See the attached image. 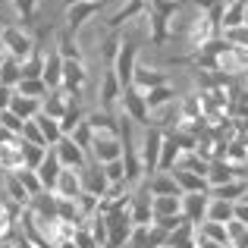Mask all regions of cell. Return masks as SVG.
I'll list each match as a JSON object with an SVG mask.
<instances>
[{"instance_id":"cell-23","label":"cell","mask_w":248,"mask_h":248,"mask_svg":"<svg viewBox=\"0 0 248 248\" xmlns=\"http://www.w3.org/2000/svg\"><path fill=\"white\" fill-rule=\"evenodd\" d=\"M60 170H63V164H60V157H57V151H54V148H47V157H44V160H41V167L35 170V173L41 176V182H44V188H47V192H54Z\"/></svg>"},{"instance_id":"cell-34","label":"cell","mask_w":248,"mask_h":248,"mask_svg":"<svg viewBox=\"0 0 248 248\" xmlns=\"http://www.w3.org/2000/svg\"><path fill=\"white\" fill-rule=\"evenodd\" d=\"M19 79H22V63H19L16 57H6L3 66H0V82H3V85H13V88H16Z\"/></svg>"},{"instance_id":"cell-37","label":"cell","mask_w":248,"mask_h":248,"mask_svg":"<svg viewBox=\"0 0 248 248\" xmlns=\"http://www.w3.org/2000/svg\"><path fill=\"white\" fill-rule=\"evenodd\" d=\"M19 173V182H22L25 188H29V195L35 198L38 192H44V182H41V176L35 173V170H29V167H22V170H16Z\"/></svg>"},{"instance_id":"cell-27","label":"cell","mask_w":248,"mask_h":248,"mask_svg":"<svg viewBox=\"0 0 248 248\" xmlns=\"http://www.w3.org/2000/svg\"><path fill=\"white\" fill-rule=\"evenodd\" d=\"M170 101H176V91H173V85H157V88H151V91H145V104H148V110H160V107H167Z\"/></svg>"},{"instance_id":"cell-51","label":"cell","mask_w":248,"mask_h":248,"mask_svg":"<svg viewBox=\"0 0 248 248\" xmlns=\"http://www.w3.org/2000/svg\"><path fill=\"white\" fill-rule=\"evenodd\" d=\"M0 35H3V25H0Z\"/></svg>"},{"instance_id":"cell-6","label":"cell","mask_w":248,"mask_h":248,"mask_svg":"<svg viewBox=\"0 0 248 248\" xmlns=\"http://www.w3.org/2000/svg\"><path fill=\"white\" fill-rule=\"evenodd\" d=\"M160 148H164V129L157 126H145V141H141V167H145V176H154L157 173V164H160Z\"/></svg>"},{"instance_id":"cell-38","label":"cell","mask_w":248,"mask_h":248,"mask_svg":"<svg viewBox=\"0 0 248 248\" xmlns=\"http://www.w3.org/2000/svg\"><path fill=\"white\" fill-rule=\"evenodd\" d=\"M73 245L76 248H101L97 245V239H94V232L88 230V226H76V232H73Z\"/></svg>"},{"instance_id":"cell-14","label":"cell","mask_w":248,"mask_h":248,"mask_svg":"<svg viewBox=\"0 0 248 248\" xmlns=\"http://www.w3.org/2000/svg\"><path fill=\"white\" fill-rule=\"evenodd\" d=\"M207 204H211V192H186L182 195V214H186L195 226L207 217Z\"/></svg>"},{"instance_id":"cell-39","label":"cell","mask_w":248,"mask_h":248,"mask_svg":"<svg viewBox=\"0 0 248 248\" xmlns=\"http://www.w3.org/2000/svg\"><path fill=\"white\" fill-rule=\"evenodd\" d=\"M101 167H104V173H107V179H110V182H123V179H126V167H123V157L107 160V164H101Z\"/></svg>"},{"instance_id":"cell-5","label":"cell","mask_w":248,"mask_h":248,"mask_svg":"<svg viewBox=\"0 0 248 248\" xmlns=\"http://www.w3.org/2000/svg\"><path fill=\"white\" fill-rule=\"evenodd\" d=\"M0 44H3L6 57H16L19 63H25L31 57V50H35V38L29 35L25 29H19V25H3V35H0Z\"/></svg>"},{"instance_id":"cell-8","label":"cell","mask_w":248,"mask_h":248,"mask_svg":"<svg viewBox=\"0 0 248 248\" xmlns=\"http://www.w3.org/2000/svg\"><path fill=\"white\" fill-rule=\"evenodd\" d=\"M129 211H132V223L135 226H151L154 223V195H151V188H148V182L139 186V188H132Z\"/></svg>"},{"instance_id":"cell-50","label":"cell","mask_w":248,"mask_h":248,"mask_svg":"<svg viewBox=\"0 0 248 248\" xmlns=\"http://www.w3.org/2000/svg\"><path fill=\"white\" fill-rule=\"evenodd\" d=\"M245 25H248V10H245Z\"/></svg>"},{"instance_id":"cell-12","label":"cell","mask_w":248,"mask_h":248,"mask_svg":"<svg viewBox=\"0 0 248 248\" xmlns=\"http://www.w3.org/2000/svg\"><path fill=\"white\" fill-rule=\"evenodd\" d=\"M120 94H123V85H120V79H116V69L107 66V73H104V82H101V94H97V101H101V110L113 113L116 104H120Z\"/></svg>"},{"instance_id":"cell-28","label":"cell","mask_w":248,"mask_h":248,"mask_svg":"<svg viewBox=\"0 0 248 248\" xmlns=\"http://www.w3.org/2000/svg\"><path fill=\"white\" fill-rule=\"evenodd\" d=\"M6 110H13V113L22 116V120H31V116H35L38 110H41V101H38V97H25V94H19V91H16Z\"/></svg>"},{"instance_id":"cell-1","label":"cell","mask_w":248,"mask_h":248,"mask_svg":"<svg viewBox=\"0 0 248 248\" xmlns=\"http://www.w3.org/2000/svg\"><path fill=\"white\" fill-rule=\"evenodd\" d=\"M186 6V0H148V29H151V44L164 47L170 41V19Z\"/></svg>"},{"instance_id":"cell-32","label":"cell","mask_w":248,"mask_h":248,"mask_svg":"<svg viewBox=\"0 0 248 248\" xmlns=\"http://www.w3.org/2000/svg\"><path fill=\"white\" fill-rule=\"evenodd\" d=\"M82 120H85V110H82V101L76 97V101H69L66 113L60 116V129H63V135H73V129L79 126Z\"/></svg>"},{"instance_id":"cell-21","label":"cell","mask_w":248,"mask_h":248,"mask_svg":"<svg viewBox=\"0 0 248 248\" xmlns=\"http://www.w3.org/2000/svg\"><path fill=\"white\" fill-rule=\"evenodd\" d=\"M226 160L232 167H248V135L245 132H232L230 135V145H226Z\"/></svg>"},{"instance_id":"cell-40","label":"cell","mask_w":248,"mask_h":248,"mask_svg":"<svg viewBox=\"0 0 248 248\" xmlns=\"http://www.w3.org/2000/svg\"><path fill=\"white\" fill-rule=\"evenodd\" d=\"M120 44H123L120 35H107L104 38V60H107V66H113L116 54H120Z\"/></svg>"},{"instance_id":"cell-45","label":"cell","mask_w":248,"mask_h":248,"mask_svg":"<svg viewBox=\"0 0 248 248\" xmlns=\"http://www.w3.org/2000/svg\"><path fill=\"white\" fill-rule=\"evenodd\" d=\"M13 94H16V88H13V85H3V82H0V110H6V107H10Z\"/></svg>"},{"instance_id":"cell-4","label":"cell","mask_w":248,"mask_h":248,"mask_svg":"<svg viewBox=\"0 0 248 248\" xmlns=\"http://www.w3.org/2000/svg\"><path fill=\"white\" fill-rule=\"evenodd\" d=\"M110 0H76V3H66V13H63V29L69 31V35H76L79 38V31H82V25L88 22L91 16H97V13L107 6Z\"/></svg>"},{"instance_id":"cell-25","label":"cell","mask_w":248,"mask_h":248,"mask_svg":"<svg viewBox=\"0 0 248 248\" xmlns=\"http://www.w3.org/2000/svg\"><path fill=\"white\" fill-rule=\"evenodd\" d=\"M31 120L38 123V129H41V135H44V141H47V148H54L57 141L63 139V129H60V120H54V116H47V113H41L38 110Z\"/></svg>"},{"instance_id":"cell-9","label":"cell","mask_w":248,"mask_h":248,"mask_svg":"<svg viewBox=\"0 0 248 248\" xmlns=\"http://www.w3.org/2000/svg\"><path fill=\"white\" fill-rule=\"evenodd\" d=\"M135 57H139V47H135V41H123L120 44V54H116L113 60V69H116V79H120V85L126 88V85H132V76H135Z\"/></svg>"},{"instance_id":"cell-16","label":"cell","mask_w":248,"mask_h":248,"mask_svg":"<svg viewBox=\"0 0 248 248\" xmlns=\"http://www.w3.org/2000/svg\"><path fill=\"white\" fill-rule=\"evenodd\" d=\"M148 13V0H126V3L120 6V10L113 13V16L107 19V29H123V25H129L132 19H139V16H145Z\"/></svg>"},{"instance_id":"cell-44","label":"cell","mask_w":248,"mask_h":248,"mask_svg":"<svg viewBox=\"0 0 248 248\" xmlns=\"http://www.w3.org/2000/svg\"><path fill=\"white\" fill-rule=\"evenodd\" d=\"M232 217H236L239 223H245V226H248V201H242V198H239L236 204H232Z\"/></svg>"},{"instance_id":"cell-49","label":"cell","mask_w":248,"mask_h":248,"mask_svg":"<svg viewBox=\"0 0 248 248\" xmlns=\"http://www.w3.org/2000/svg\"><path fill=\"white\" fill-rule=\"evenodd\" d=\"M101 248H113V245H110V242H107V245H101Z\"/></svg>"},{"instance_id":"cell-26","label":"cell","mask_w":248,"mask_h":248,"mask_svg":"<svg viewBox=\"0 0 248 248\" xmlns=\"http://www.w3.org/2000/svg\"><path fill=\"white\" fill-rule=\"evenodd\" d=\"M3 188H6V198L13 201V204H19V207H29V201H31V195H29V188L19 182V173H6V179H3Z\"/></svg>"},{"instance_id":"cell-18","label":"cell","mask_w":248,"mask_h":248,"mask_svg":"<svg viewBox=\"0 0 248 248\" xmlns=\"http://www.w3.org/2000/svg\"><path fill=\"white\" fill-rule=\"evenodd\" d=\"M41 79L47 82L50 91L63 85V54H60L57 47L47 50V57H44V73H41Z\"/></svg>"},{"instance_id":"cell-33","label":"cell","mask_w":248,"mask_h":248,"mask_svg":"<svg viewBox=\"0 0 248 248\" xmlns=\"http://www.w3.org/2000/svg\"><path fill=\"white\" fill-rule=\"evenodd\" d=\"M232 204H236V201L211 198V204H207V217H204V220H217V223H230V220H232Z\"/></svg>"},{"instance_id":"cell-48","label":"cell","mask_w":248,"mask_h":248,"mask_svg":"<svg viewBox=\"0 0 248 248\" xmlns=\"http://www.w3.org/2000/svg\"><path fill=\"white\" fill-rule=\"evenodd\" d=\"M242 201H248V188H245V195H242Z\"/></svg>"},{"instance_id":"cell-31","label":"cell","mask_w":248,"mask_h":248,"mask_svg":"<svg viewBox=\"0 0 248 248\" xmlns=\"http://www.w3.org/2000/svg\"><path fill=\"white\" fill-rule=\"evenodd\" d=\"M19 217H22V207L19 204H13V201L0 204V239H10V232H13Z\"/></svg>"},{"instance_id":"cell-15","label":"cell","mask_w":248,"mask_h":248,"mask_svg":"<svg viewBox=\"0 0 248 248\" xmlns=\"http://www.w3.org/2000/svg\"><path fill=\"white\" fill-rule=\"evenodd\" d=\"M107 188H110V179L97 160H94V167H82V192H91L94 198H104Z\"/></svg>"},{"instance_id":"cell-2","label":"cell","mask_w":248,"mask_h":248,"mask_svg":"<svg viewBox=\"0 0 248 248\" xmlns=\"http://www.w3.org/2000/svg\"><path fill=\"white\" fill-rule=\"evenodd\" d=\"M91 157L97 164H107V160H116L123 157V135H120V126L116 129H94L91 126Z\"/></svg>"},{"instance_id":"cell-11","label":"cell","mask_w":248,"mask_h":248,"mask_svg":"<svg viewBox=\"0 0 248 248\" xmlns=\"http://www.w3.org/2000/svg\"><path fill=\"white\" fill-rule=\"evenodd\" d=\"M54 151H57V157H60V164L63 167H73V170H82V167H88V151H82L79 145H76L69 135H63L60 141L54 145Z\"/></svg>"},{"instance_id":"cell-24","label":"cell","mask_w":248,"mask_h":248,"mask_svg":"<svg viewBox=\"0 0 248 248\" xmlns=\"http://www.w3.org/2000/svg\"><path fill=\"white\" fill-rule=\"evenodd\" d=\"M248 188V176H236V179L223 182V186H214L211 188V198H223V201H239Z\"/></svg>"},{"instance_id":"cell-3","label":"cell","mask_w":248,"mask_h":248,"mask_svg":"<svg viewBox=\"0 0 248 248\" xmlns=\"http://www.w3.org/2000/svg\"><path fill=\"white\" fill-rule=\"evenodd\" d=\"M22 145H25V139L19 132L0 126V170H3V173H16V170L25 167Z\"/></svg>"},{"instance_id":"cell-35","label":"cell","mask_w":248,"mask_h":248,"mask_svg":"<svg viewBox=\"0 0 248 248\" xmlns=\"http://www.w3.org/2000/svg\"><path fill=\"white\" fill-rule=\"evenodd\" d=\"M13 3V10H16V16H19V22L22 25H31L35 22V16H38V0H10Z\"/></svg>"},{"instance_id":"cell-19","label":"cell","mask_w":248,"mask_h":248,"mask_svg":"<svg viewBox=\"0 0 248 248\" xmlns=\"http://www.w3.org/2000/svg\"><path fill=\"white\" fill-rule=\"evenodd\" d=\"M148 188H151V195L157 198V195H182L179 182H176L173 170H157V173L148 179Z\"/></svg>"},{"instance_id":"cell-17","label":"cell","mask_w":248,"mask_h":248,"mask_svg":"<svg viewBox=\"0 0 248 248\" xmlns=\"http://www.w3.org/2000/svg\"><path fill=\"white\" fill-rule=\"evenodd\" d=\"M132 85L139 91H151V88H157V85H167V73L157 69V66H148V63H135Z\"/></svg>"},{"instance_id":"cell-7","label":"cell","mask_w":248,"mask_h":248,"mask_svg":"<svg viewBox=\"0 0 248 248\" xmlns=\"http://www.w3.org/2000/svg\"><path fill=\"white\" fill-rule=\"evenodd\" d=\"M120 104H123V110H126V116L132 123L151 126V110H148V104H145V91H139L135 85H126L123 94H120Z\"/></svg>"},{"instance_id":"cell-36","label":"cell","mask_w":248,"mask_h":248,"mask_svg":"<svg viewBox=\"0 0 248 248\" xmlns=\"http://www.w3.org/2000/svg\"><path fill=\"white\" fill-rule=\"evenodd\" d=\"M22 154H25V167H29V170H38V167H41V160L47 157V148L25 141V145H22Z\"/></svg>"},{"instance_id":"cell-47","label":"cell","mask_w":248,"mask_h":248,"mask_svg":"<svg viewBox=\"0 0 248 248\" xmlns=\"http://www.w3.org/2000/svg\"><path fill=\"white\" fill-rule=\"evenodd\" d=\"M3 60H6V50H3V44H0V66H3Z\"/></svg>"},{"instance_id":"cell-29","label":"cell","mask_w":248,"mask_h":248,"mask_svg":"<svg viewBox=\"0 0 248 248\" xmlns=\"http://www.w3.org/2000/svg\"><path fill=\"white\" fill-rule=\"evenodd\" d=\"M16 91L19 94H25V97H38V101H44V94H47V82L41 79V76H22L16 85Z\"/></svg>"},{"instance_id":"cell-46","label":"cell","mask_w":248,"mask_h":248,"mask_svg":"<svg viewBox=\"0 0 248 248\" xmlns=\"http://www.w3.org/2000/svg\"><path fill=\"white\" fill-rule=\"evenodd\" d=\"M0 248H16V245H13L10 239H0Z\"/></svg>"},{"instance_id":"cell-30","label":"cell","mask_w":248,"mask_h":248,"mask_svg":"<svg viewBox=\"0 0 248 248\" xmlns=\"http://www.w3.org/2000/svg\"><path fill=\"white\" fill-rule=\"evenodd\" d=\"M245 10H248V0H232V3L223 10V31L245 25Z\"/></svg>"},{"instance_id":"cell-42","label":"cell","mask_w":248,"mask_h":248,"mask_svg":"<svg viewBox=\"0 0 248 248\" xmlns=\"http://www.w3.org/2000/svg\"><path fill=\"white\" fill-rule=\"evenodd\" d=\"M0 126H6V129H13V132H19V135H22L25 120H22V116H16L13 110H0Z\"/></svg>"},{"instance_id":"cell-41","label":"cell","mask_w":248,"mask_h":248,"mask_svg":"<svg viewBox=\"0 0 248 248\" xmlns=\"http://www.w3.org/2000/svg\"><path fill=\"white\" fill-rule=\"evenodd\" d=\"M22 139H25V141H31V145H44V148H47V141H44V135H41V129H38V123H35V120H25V126H22Z\"/></svg>"},{"instance_id":"cell-13","label":"cell","mask_w":248,"mask_h":248,"mask_svg":"<svg viewBox=\"0 0 248 248\" xmlns=\"http://www.w3.org/2000/svg\"><path fill=\"white\" fill-rule=\"evenodd\" d=\"M54 195H57V198H79V195H82V170L63 167L60 176H57Z\"/></svg>"},{"instance_id":"cell-10","label":"cell","mask_w":248,"mask_h":248,"mask_svg":"<svg viewBox=\"0 0 248 248\" xmlns=\"http://www.w3.org/2000/svg\"><path fill=\"white\" fill-rule=\"evenodd\" d=\"M85 85H88V69H85V60H63V85L73 97H82Z\"/></svg>"},{"instance_id":"cell-22","label":"cell","mask_w":248,"mask_h":248,"mask_svg":"<svg viewBox=\"0 0 248 248\" xmlns=\"http://www.w3.org/2000/svg\"><path fill=\"white\" fill-rule=\"evenodd\" d=\"M173 176H176V182H179L182 195H186V192H211V182H207V176H201V173H192V170L176 167Z\"/></svg>"},{"instance_id":"cell-43","label":"cell","mask_w":248,"mask_h":248,"mask_svg":"<svg viewBox=\"0 0 248 248\" xmlns=\"http://www.w3.org/2000/svg\"><path fill=\"white\" fill-rule=\"evenodd\" d=\"M195 245H198V248H230V245L217 242V239H211V236H201L198 230H195Z\"/></svg>"},{"instance_id":"cell-20","label":"cell","mask_w":248,"mask_h":248,"mask_svg":"<svg viewBox=\"0 0 248 248\" xmlns=\"http://www.w3.org/2000/svg\"><path fill=\"white\" fill-rule=\"evenodd\" d=\"M236 176H245V170L242 167H232L230 160H211V170H207V182H211V188L214 186H223V182L236 179Z\"/></svg>"}]
</instances>
